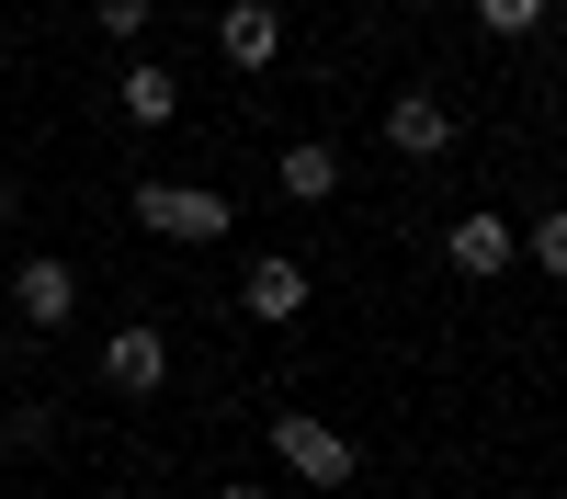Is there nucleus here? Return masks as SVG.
<instances>
[{"mask_svg":"<svg viewBox=\"0 0 567 499\" xmlns=\"http://www.w3.org/2000/svg\"><path fill=\"white\" fill-rule=\"evenodd\" d=\"M386 148L398 159H443L454 148V114L432 103V91H398V103H386Z\"/></svg>","mask_w":567,"mask_h":499,"instance_id":"nucleus-9","label":"nucleus"},{"mask_svg":"<svg viewBox=\"0 0 567 499\" xmlns=\"http://www.w3.org/2000/svg\"><path fill=\"white\" fill-rule=\"evenodd\" d=\"M0 466H12V420H0Z\"/></svg>","mask_w":567,"mask_h":499,"instance_id":"nucleus-16","label":"nucleus"},{"mask_svg":"<svg viewBox=\"0 0 567 499\" xmlns=\"http://www.w3.org/2000/svg\"><path fill=\"white\" fill-rule=\"evenodd\" d=\"M216 58L239 69V80H261L284 58V12H272V0H227V12H216Z\"/></svg>","mask_w":567,"mask_h":499,"instance_id":"nucleus-6","label":"nucleus"},{"mask_svg":"<svg viewBox=\"0 0 567 499\" xmlns=\"http://www.w3.org/2000/svg\"><path fill=\"white\" fill-rule=\"evenodd\" d=\"M216 499H272V488H250V477H239V488H216Z\"/></svg>","mask_w":567,"mask_h":499,"instance_id":"nucleus-15","label":"nucleus"},{"mask_svg":"<svg viewBox=\"0 0 567 499\" xmlns=\"http://www.w3.org/2000/svg\"><path fill=\"white\" fill-rule=\"evenodd\" d=\"M12 205H23V181H12V170H0V227H12Z\"/></svg>","mask_w":567,"mask_h":499,"instance_id":"nucleus-14","label":"nucleus"},{"mask_svg":"<svg viewBox=\"0 0 567 499\" xmlns=\"http://www.w3.org/2000/svg\"><path fill=\"white\" fill-rule=\"evenodd\" d=\"M443 261L465 272V284H499V272L523 261V227H511V216H454L443 227Z\"/></svg>","mask_w":567,"mask_h":499,"instance_id":"nucleus-5","label":"nucleus"},{"mask_svg":"<svg viewBox=\"0 0 567 499\" xmlns=\"http://www.w3.org/2000/svg\"><path fill=\"white\" fill-rule=\"evenodd\" d=\"M272 466L296 488H352L363 477V443L341 420H318V408H272Z\"/></svg>","mask_w":567,"mask_h":499,"instance_id":"nucleus-2","label":"nucleus"},{"mask_svg":"<svg viewBox=\"0 0 567 499\" xmlns=\"http://www.w3.org/2000/svg\"><path fill=\"white\" fill-rule=\"evenodd\" d=\"M148 239H171V250H216L227 227H239V205L216 194V181H136V205H125Z\"/></svg>","mask_w":567,"mask_h":499,"instance_id":"nucleus-1","label":"nucleus"},{"mask_svg":"<svg viewBox=\"0 0 567 499\" xmlns=\"http://www.w3.org/2000/svg\"><path fill=\"white\" fill-rule=\"evenodd\" d=\"M272 181H284V205H329L341 194V148H329V136H296V148L272 159Z\"/></svg>","mask_w":567,"mask_h":499,"instance_id":"nucleus-10","label":"nucleus"},{"mask_svg":"<svg viewBox=\"0 0 567 499\" xmlns=\"http://www.w3.org/2000/svg\"><path fill=\"white\" fill-rule=\"evenodd\" d=\"M103 386L114 397H159L171 386V330H159V318H125V330L103 341Z\"/></svg>","mask_w":567,"mask_h":499,"instance_id":"nucleus-4","label":"nucleus"},{"mask_svg":"<svg viewBox=\"0 0 567 499\" xmlns=\"http://www.w3.org/2000/svg\"><path fill=\"white\" fill-rule=\"evenodd\" d=\"M114 114H125V125H182V69H171V58H125Z\"/></svg>","mask_w":567,"mask_h":499,"instance_id":"nucleus-8","label":"nucleus"},{"mask_svg":"<svg viewBox=\"0 0 567 499\" xmlns=\"http://www.w3.org/2000/svg\"><path fill=\"white\" fill-rule=\"evenodd\" d=\"M12 306H23V330H69V318H80V272H69L58 250H34V261L12 272Z\"/></svg>","mask_w":567,"mask_h":499,"instance_id":"nucleus-7","label":"nucleus"},{"mask_svg":"<svg viewBox=\"0 0 567 499\" xmlns=\"http://www.w3.org/2000/svg\"><path fill=\"white\" fill-rule=\"evenodd\" d=\"M239 306H250V330H296V318H307V261L296 250H250Z\"/></svg>","mask_w":567,"mask_h":499,"instance_id":"nucleus-3","label":"nucleus"},{"mask_svg":"<svg viewBox=\"0 0 567 499\" xmlns=\"http://www.w3.org/2000/svg\"><path fill=\"white\" fill-rule=\"evenodd\" d=\"M148 499H159V488H148Z\"/></svg>","mask_w":567,"mask_h":499,"instance_id":"nucleus-18","label":"nucleus"},{"mask_svg":"<svg viewBox=\"0 0 567 499\" xmlns=\"http://www.w3.org/2000/svg\"><path fill=\"white\" fill-rule=\"evenodd\" d=\"M545 12H556V0H477V34L523 45V34H545Z\"/></svg>","mask_w":567,"mask_h":499,"instance_id":"nucleus-12","label":"nucleus"},{"mask_svg":"<svg viewBox=\"0 0 567 499\" xmlns=\"http://www.w3.org/2000/svg\"><path fill=\"white\" fill-rule=\"evenodd\" d=\"M523 261L545 272V284H567V205H545V216H523Z\"/></svg>","mask_w":567,"mask_h":499,"instance_id":"nucleus-11","label":"nucleus"},{"mask_svg":"<svg viewBox=\"0 0 567 499\" xmlns=\"http://www.w3.org/2000/svg\"><path fill=\"white\" fill-rule=\"evenodd\" d=\"M91 23H103L114 45H136V34H148V0H91Z\"/></svg>","mask_w":567,"mask_h":499,"instance_id":"nucleus-13","label":"nucleus"},{"mask_svg":"<svg viewBox=\"0 0 567 499\" xmlns=\"http://www.w3.org/2000/svg\"><path fill=\"white\" fill-rule=\"evenodd\" d=\"M0 45H12V23H0Z\"/></svg>","mask_w":567,"mask_h":499,"instance_id":"nucleus-17","label":"nucleus"}]
</instances>
